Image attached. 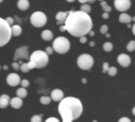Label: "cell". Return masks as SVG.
Masks as SVG:
<instances>
[{"instance_id":"603a6c76","label":"cell","mask_w":135,"mask_h":122,"mask_svg":"<svg viewBox=\"0 0 135 122\" xmlns=\"http://www.w3.org/2000/svg\"><path fill=\"white\" fill-rule=\"evenodd\" d=\"M113 49V45L112 42H105L103 44V50L105 52H110Z\"/></svg>"},{"instance_id":"74e56055","label":"cell","mask_w":135,"mask_h":122,"mask_svg":"<svg viewBox=\"0 0 135 122\" xmlns=\"http://www.w3.org/2000/svg\"><path fill=\"white\" fill-rule=\"evenodd\" d=\"M119 122H131V119L128 118H126V116H124V118H121L119 120H118Z\"/></svg>"},{"instance_id":"60d3db41","label":"cell","mask_w":135,"mask_h":122,"mask_svg":"<svg viewBox=\"0 0 135 122\" xmlns=\"http://www.w3.org/2000/svg\"><path fill=\"white\" fill-rule=\"evenodd\" d=\"M89 35H90L91 37H94V36H95V31H93V30H91V31L89 32Z\"/></svg>"},{"instance_id":"1f68e13d","label":"cell","mask_w":135,"mask_h":122,"mask_svg":"<svg viewBox=\"0 0 135 122\" xmlns=\"http://www.w3.org/2000/svg\"><path fill=\"white\" fill-rule=\"evenodd\" d=\"M11 67H12L15 71H18V70H20V63L15 62V61H14V62L11 64Z\"/></svg>"},{"instance_id":"bcb514c9","label":"cell","mask_w":135,"mask_h":122,"mask_svg":"<svg viewBox=\"0 0 135 122\" xmlns=\"http://www.w3.org/2000/svg\"><path fill=\"white\" fill-rule=\"evenodd\" d=\"M132 114H133V115L135 116V107H133V109H132Z\"/></svg>"},{"instance_id":"484cf974","label":"cell","mask_w":135,"mask_h":122,"mask_svg":"<svg viewBox=\"0 0 135 122\" xmlns=\"http://www.w3.org/2000/svg\"><path fill=\"white\" fill-rule=\"evenodd\" d=\"M127 50L128 52H133L135 50V40H131L127 45Z\"/></svg>"},{"instance_id":"2e32d148","label":"cell","mask_w":135,"mask_h":122,"mask_svg":"<svg viewBox=\"0 0 135 122\" xmlns=\"http://www.w3.org/2000/svg\"><path fill=\"white\" fill-rule=\"evenodd\" d=\"M118 20H119V22L121 24H131L132 22V17H131L127 13H121L119 15V19Z\"/></svg>"},{"instance_id":"ffe728a7","label":"cell","mask_w":135,"mask_h":122,"mask_svg":"<svg viewBox=\"0 0 135 122\" xmlns=\"http://www.w3.org/2000/svg\"><path fill=\"white\" fill-rule=\"evenodd\" d=\"M16 95L18 96V97L22 98V99H24V98H26L27 96V89H26V87H20V88L17 89V91H16Z\"/></svg>"},{"instance_id":"d590c367","label":"cell","mask_w":135,"mask_h":122,"mask_svg":"<svg viewBox=\"0 0 135 122\" xmlns=\"http://www.w3.org/2000/svg\"><path fill=\"white\" fill-rule=\"evenodd\" d=\"M79 3H81V4H85V3H94L95 1V0H78Z\"/></svg>"},{"instance_id":"d6a6232c","label":"cell","mask_w":135,"mask_h":122,"mask_svg":"<svg viewBox=\"0 0 135 122\" xmlns=\"http://www.w3.org/2000/svg\"><path fill=\"white\" fill-rule=\"evenodd\" d=\"M53 51H54V49H53V47L48 46V47H46V48H45V52H46V54H47L48 56L52 55V54H53Z\"/></svg>"},{"instance_id":"836d02e7","label":"cell","mask_w":135,"mask_h":122,"mask_svg":"<svg viewBox=\"0 0 135 122\" xmlns=\"http://www.w3.org/2000/svg\"><path fill=\"white\" fill-rule=\"evenodd\" d=\"M6 21H7L8 23H9V25H13V23H14V19L12 17H7L6 18Z\"/></svg>"},{"instance_id":"e0dca14e","label":"cell","mask_w":135,"mask_h":122,"mask_svg":"<svg viewBox=\"0 0 135 122\" xmlns=\"http://www.w3.org/2000/svg\"><path fill=\"white\" fill-rule=\"evenodd\" d=\"M17 8L22 11L27 10L29 8L28 0H18V2H17Z\"/></svg>"},{"instance_id":"5b68a950","label":"cell","mask_w":135,"mask_h":122,"mask_svg":"<svg viewBox=\"0 0 135 122\" xmlns=\"http://www.w3.org/2000/svg\"><path fill=\"white\" fill-rule=\"evenodd\" d=\"M53 49L58 54H65L70 50V41L65 37H58L53 41Z\"/></svg>"},{"instance_id":"c3c4849f","label":"cell","mask_w":135,"mask_h":122,"mask_svg":"<svg viewBox=\"0 0 135 122\" xmlns=\"http://www.w3.org/2000/svg\"><path fill=\"white\" fill-rule=\"evenodd\" d=\"M66 1H67V2H69V3H73L75 0H66Z\"/></svg>"},{"instance_id":"816d5d0a","label":"cell","mask_w":135,"mask_h":122,"mask_svg":"<svg viewBox=\"0 0 135 122\" xmlns=\"http://www.w3.org/2000/svg\"><path fill=\"white\" fill-rule=\"evenodd\" d=\"M99 1H100V2H101V1H103V0H99Z\"/></svg>"},{"instance_id":"3957f363","label":"cell","mask_w":135,"mask_h":122,"mask_svg":"<svg viewBox=\"0 0 135 122\" xmlns=\"http://www.w3.org/2000/svg\"><path fill=\"white\" fill-rule=\"evenodd\" d=\"M29 60L35 64V67L37 69H43L48 64L49 57H48V55L45 51L37 50V51H34L31 54Z\"/></svg>"},{"instance_id":"9c48e42d","label":"cell","mask_w":135,"mask_h":122,"mask_svg":"<svg viewBox=\"0 0 135 122\" xmlns=\"http://www.w3.org/2000/svg\"><path fill=\"white\" fill-rule=\"evenodd\" d=\"M131 6V0H114V8L121 12H125L129 9Z\"/></svg>"},{"instance_id":"b9f144b4","label":"cell","mask_w":135,"mask_h":122,"mask_svg":"<svg viewBox=\"0 0 135 122\" xmlns=\"http://www.w3.org/2000/svg\"><path fill=\"white\" fill-rule=\"evenodd\" d=\"M90 46L91 47H94V46H95V41H91L90 42Z\"/></svg>"},{"instance_id":"30bf717a","label":"cell","mask_w":135,"mask_h":122,"mask_svg":"<svg viewBox=\"0 0 135 122\" xmlns=\"http://www.w3.org/2000/svg\"><path fill=\"white\" fill-rule=\"evenodd\" d=\"M7 83L9 87H17L21 83V78L17 73H9L7 77Z\"/></svg>"},{"instance_id":"4fadbf2b","label":"cell","mask_w":135,"mask_h":122,"mask_svg":"<svg viewBox=\"0 0 135 122\" xmlns=\"http://www.w3.org/2000/svg\"><path fill=\"white\" fill-rule=\"evenodd\" d=\"M68 14H69V11H59L58 13L56 14L57 24H64V22H65Z\"/></svg>"},{"instance_id":"4dcf8cb0","label":"cell","mask_w":135,"mask_h":122,"mask_svg":"<svg viewBox=\"0 0 135 122\" xmlns=\"http://www.w3.org/2000/svg\"><path fill=\"white\" fill-rule=\"evenodd\" d=\"M20 84L23 87H26V88L29 87V82H28V80H27V79H23V80L21 81Z\"/></svg>"},{"instance_id":"44dd1931","label":"cell","mask_w":135,"mask_h":122,"mask_svg":"<svg viewBox=\"0 0 135 122\" xmlns=\"http://www.w3.org/2000/svg\"><path fill=\"white\" fill-rule=\"evenodd\" d=\"M40 102L44 105H47L51 102V97H47V96H43L40 98Z\"/></svg>"},{"instance_id":"d4e9b609","label":"cell","mask_w":135,"mask_h":122,"mask_svg":"<svg viewBox=\"0 0 135 122\" xmlns=\"http://www.w3.org/2000/svg\"><path fill=\"white\" fill-rule=\"evenodd\" d=\"M20 71L24 73L28 72V71H30V69H29V67H28V64H27V63H22V64H20Z\"/></svg>"},{"instance_id":"cb8c5ba5","label":"cell","mask_w":135,"mask_h":122,"mask_svg":"<svg viewBox=\"0 0 135 122\" xmlns=\"http://www.w3.org/2000/svg\"><path fill=\"white\" fill-rule=\"evenodd\" d=\"M80 10L84 11V12H86V13H90L91 10H92V9H91V6L88 3H85V4H82V6L80 7Z\"/></svg>"},{"instance_id":"f907efd6","label":"cell","mask_w":135,"mask_h":122,"mask_svg":"<svg viewBox=\"0 0 135 122\" xmlns=\"http://www.w3.org/2000/svg\"><path fill=\"white\" fill-rule=\"evenodd\" d=\"M3 2V0H0V3H2Z\"/></svg>"},{"instance_id":"f35d334b","label":"cell","mask_w":135,"mask_h":122,"mask_svg":"<svg viewBox=\"0 0 135 122\" xmlns=\"http://www.w3.org/2000/svg\"><path fill=\"white\" fill-rule=\"evenodd\" d=\"M109 17H110V16H109V12H104V13L102 14V18H103V19H109Z\"/></svg>"},{"instance_id":"e575fe53","label":"cell","mask_w":135,"mask_h":122,"mask_svg":"<svg viewBox=\"0 0 135 122\" xmlns=\"http://www.w3.org/2000/svg\"><path fill=\"white\" fill-rule=\"evenodd\" d=\"M45 121L46 122H60V120L57 118H48Z\"/></svg>"},{"instance_id":"f546056e","label":"cell","mask_w":135,"mask_h":122,"mask_svg":"<svg viewBox=\"0 0 135 122\" xmlns=\"http://www.w3.org/2000/svg\"><path fill=\"white\" fill-rule=\"evenodd\" d=\"M108 29H109V27H108V25H106V24H103L101 27H100V33L101 34H105L108 32Z\"/></svg>"},{"instance_id":"ba28073f","label":"cell","mask_w":135,"mask_h":122,"mask_svg":"<svg viewBox=\"0 0 135 122\" xmlns=\"http://www.w3.org/2000/svg\"><path fill=\"white\" fill-rule=\"evenodd\" d=\"M28 47L27 46H22L19 47L18 49H16L15 53H14L13 60H18V59H28Z\"/></svg>"},{"instance_id":"9a60e30c","label":"cell","mask_w":135,"mask_h":122,"mask_svg":"<svg viewBox=\"0 0 135 122\" xmlns=\"http://www.w3.org/2000/svg\"><path fill=\"white\" fill-rule=\"evenodd\" d=\"M9 102H11V98L9 95L3 94L0 96V108L1 109L7 108L8 105H9Z\"/></svg>"},{"instance_id":"7a4b0ae2","label":"cell","mask_w":135,"mask_h":122,"mask_svg":"<svg viewBox=\"0 0 135 122\" xmlns=\"http://www.w3.org/2000/svg\"><path fill=\"white\" fill-rule=\"evenodd\" d=\"M58 111L63 122H72L81 115L83 112V105L78 98L66 97L60 102Z\"/></svg>"},{"instance_id":"d6986e66","label":"cell","mask_w":135,"mask_h":122,"mask_svg":"<svg viewBox=\"0 0 135 122\" xmlns=\"http://www.w3.org/2000/svg\"><path fill=\"white\" fill-rule=\"evenodd\" d=\"M22 34V28L18 24H13L11 25V35L13 37H18Z\"/></svg>"},{"instance_id":"ac0fdd59","label":"cell","mask_w":135,"mask_h":122,"mask_svg":"<svg viewBox=\"0 0 135 122\" xmlns=\"http://www.w3.org/2000/svg\"><path fill=\"white\" fill-rule=\"evenodd\" d=\"M41 36H42V39L45 41H50V40H53V32L51 30H48V29L44 30Z\"/></svg>"},{"instance_id":"6da1fadb","label":"cell","mask_w":135,"mask_h":122,"mask_svg":"<svg viewBox=\"0 0 135 122\" xmlns=\"http://www.w3.org/2000/svg\"><path fill=\"white\" fill-rule=\"evenodd\" d=\"M94 24L91 16L82 10H70L64 25L60 27V31H67L74 37H82L89 34Z\"/></svg>"},{"instance_id":"7c38bea8","label":"cell","mask_w":135,"mask_h":122,"mask_svg":"<svg viewBox=\"0 0 135 122\" xmlns=\"http://www.w3.org/2000/svg\"><path fill=\"white\" fill-rule=\"evenodd\" d=\"M50 97H51V100H53L54 102H61L63 98H64V93H63V91L61 90V89L56 88L51 92Z\"/></svg>"},{"instance_id":"7402d4cb","label":"cell","mask_w":135,"mask_h":122,"mask_svg":"<svg viewBox=\"0 0 135 122\" xmlns=\"http://www.w3.org/2000/svg\"><path fill=\"white\" fill-rule=\"evenodd\" d=\"M100 5H101V8L102 9L104 10V12H110L112 11V8L109 6L108 4L106 3V1H101V3H100Z\"/></svg>"},{"instance_id":"f6af8a7d","label":"cell","mask_w":135,"mask_h":122,"mask_svg":"<svg viewBox=\"0 0 135 122\" xmlns=\"http://www.w3.org/2000/svg\"><path fill=\"white\" fill-rule=\"evenodd\" d=\"M127 26H128V28H131V27H132V25H131V24H127Z\"/></svg>"},{"instance_id":"ee69618b","label":"cell","mask_w":135,"mask_h":122,"mask_svg":"<svg viewBox=\"0 0 135 122\" xmlns=\"http://www.w3.org/2000/svg\"><path fill=\"white\" fill-rule=\"evenodd\" d=\"M3 69H4L5 71H7V70H8V66H7V65H5V66H3Z\"/></svg>"},{"instance_id":"f5cc1de1","label":"cell","mask_w":135,"mask_h":122,"mask_svg":"<svg viewBox=\"0 0 135 122\" xmlns=\"http://www.w3.org/2000/svg\"><path fill=\"white\" fill-rule=\"evenodd\" d=\"M0 69H1V67H0Z\"/></svg>"},{"instance_id":"7dc6e473","label":"cell","mask_w":135,"mask_h":122,"mask_svg":"<svg viewBox=\"0 0 135 122\" xmlns=\"http://www.w3.org/2000/svg\"><path fill=\"white\" fill-rule=\"evenodd\" d=\"M105 35H106V37H107V38H110V34H108V32H107V33L105 34Z\"/></svg>"},{"instance_id":"8fae6325","label":"cell","mask_w":135,"mask_h":122,"mask_svg":"<svg viewBox=\"0 0 135 122\" xmlns=\"http://www.w3.org/2000/svg\"><path fill=\"white\" fill-rule=\"evenodd\" d=\"M117 62L123 68H128L131 63V56L126 55V54H121L117 57Z\"/></svg>"},{"instance_id":"4316f807","label":"cell","mask_w":135,"mask_h":122,"mask_svg":"<svg viewBox=\"0 0 135 122\" xmlns=\"http://www.w3.org/2000/svg\"><path fill=\"white\" fill-rule=\"evenodd\" d=\"M110 76H115L117 74V69L115 67H110L108 70V72H107Z\"/></svg>"},{"instance_id":"52a82bcc","label":"cell","mask_w":135,"mask_h":122,"mask_svg":"<svg viewBox=\"0 0 135 122\" xmlns=\"http://www.w3.org/2000/svg\"><path fill=\"white\" fill-rule=\"evenodd\" d=\"M30 23L34 27H43L47 23V17L42 11H35L30 16Z\"/></svg>"},{"instance_id":"f1b7e54d","label":"cell","mask_w":135,"mask_h":122,"mask_svg":"<svg viewBox=\"0 0 135 122\" xmlns=\"http://www.w3.org/2000/svg\"><path fill=\"white\" fill-rule=\"evenodd\" d=\"M109 68H110V66H109V63L108 62H104L103 63V66H102V72H103V73H107V72H108Z\"/></svg>"},{"instance_id":"ab89813d","label":"cell","mask_w":135,"mask_h":122,"mask_svg":"<svg viewBox=\"0 0 135 122\" xmlns=\"http://www.w3.org/2000/svg\"><path fill=\"white\" fill-rule=\"evenodd\" d=\"M131 29H132V33H133V35L135 36V23H134V24L132 25V27H131Z\"/></svg>"},{"instance_id":"681fc988","label":"cell","mask_w":135,"mask_h":122,"mask_svg":"<svg viewBox=\"0 0 135 122\" xmlns=\"http://www.w3.org/2000/svg\"><path fill=\"white\" fill-rule=\"evenodd\" d=\"M132 21H133V22L135 23V16H134V17H132Z\"/></svg>"},{"instance_id":"5bb4252c","label":"cell","mask_w":135,"mask_h":122,"mask_svg":"<svg viewBox=\"0 0 135 122\" xmlns=\"http://www.w3.org/2000/svg\"><path fill=\"white\" fill-rule=\"evenodd\" d=\"M9 105L13 109H19L21 108V106L23 105V99L20 97H14L11 100V102H9Z\"/></svg>"},{"instance_id":"83f0119b","label":"cell","mask_w":135,"mask_h":122,"mask_svg":"<svg viewBox=\"0 0 135 122\" xmlns=\"http://www.w3.org/2000/svg\"><path fill=\"white\" fill-rule=\"evenodd\" d=\"M30 121H31V122H41V121H43V120H42V115H33V116L31 118V119H30Z\"/></svg>"},{"instance_id":"8992f818","label":"cell","mask_w":135,"mask_h":122,"mask_svg":"<svg viewBox=\"0 0 135 122\" xmlns=\"http://www.w3.org/2000/svg\"><path fill=\"white\" fill-rule=\"evenodd\" d=\"M95 63V60L93 58L92 56L88 55V54H82L78 57L77 64L80 70L83 71H89L93 68Z\"/></svg>"},{"instance_id":"277c9868","label":"cell","mask_w":135,"mask_h":122,"mask_svg":"<svg viewBox=\"0 0 135 122\" xmlns=\"http://www.w3.org/2000/svg\"><path fill=\"white\" fill-rule=\"evenodd\" d=\"M11 26L6 19L0 18V47L4 46L11 40Z\"/></svg>"},{"instance_id":"7bdbcfd3","label":"cell","mask_w":135,"mask_h":122,"mask_svg":"<svg viewBox=\"0 0 135 122\" xmlns=\"http://www.w3.org/2000/svg\"><path fill=\"white\" fill-rule=\"evenodd\" d=\"M81 82L83 83V84H86V83H87V80H86L85 78H82V80H81Z\"/></svg>"},{"instance_id":"8d00e7d4","label":"cell","mask_w":135,"mask_h":122,"mask_svg":"<svg viewBox=\"0 0 135 122\" xmlns=\"http://www.w3.org/2000/svg\"><path fill=\"white\" fill-rule=\"evenodd\" d=\"M79 42H80V43H86V42H87V38H86L85 36L79 37Z\"/></svg>"}]
</instances>
